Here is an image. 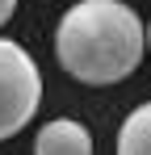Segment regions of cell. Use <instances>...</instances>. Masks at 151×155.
Instances as JSON below:
<instances>
[{
	"label": "cell",
	"mask_w": 151,
	"mask_h": 155,
	"mask_svg": "<svg viewBox=\"0 0 151 155\" xmlns=\"http://www.w3.org/2000/svg\"><path fill=\"white\" fill-rule=\"evenodd\" d=\"M59 67L80 84H118L147 54V25L122 0H76L55 29Z\"/></svg>",
	"instance_id": "6da1fadb"
},
{
	"label": "cell",
	"mask_w": 151,
	"mask_h": 155,
	"mask_svg": "<svg viewBox=\"0 0 151 155\" xmlns=\"http://www.w3.org/2000/svg\"><path fill=\"white\" fill-rule=\"evenodd\" d=\"M42 105V71L25 46L0 38V143L21 134Z\"/></svg>",
	"instance_id": "7a4b0ae2"
},
{
	"label": "cell",
	"mask_w": 151,
	"mask_h": 155,
	"mask_svg": "<svg viewBox=\"0 0 151 155\" xmlns=\"http://www.w3.org/2000/svg\"><path fill=\"white\" fill-rule=\"evenodd\" d=\"M34 155H92V134L76 117H55L38 130Z\"/></svg>",
	"instance_id": "3957f363"
},
{
	"label": "cell",
	"mask_w": 151,
	"mask_h": 155,
	"mask_svg": "<svg viewBox=\"0 0 151 155\" xmlns=\"http://www.w3.org/2000/svg\"><path fill=\"white\" fill-rule=\"evenodd\" d=\"M118 155H151V101L139 105L118 130Z\"/></svg>",
	"instance_id": "277c9868"
},
{
	"label": "cell",
	"mask_w": 151,
	"mask_h": 155,
	"mask_svg": "<svg viewBox=\"0 0 151 155\" xmlns=\"http://www.w3.org/2000/svg\"><path fill=\"white\" fill-rule=\"evenodd\" d=\"M13 13H17V0H0V25H8Z\"/></svg>",
	"instance_id": "5b68a950"
},
{
	"label": "cell",
	"mask_w": 151,
	"mask_h": 155,
	"mask_svg": "<svg viewBox=\"0 0 151 155\" xmlns=\"http://www.w3.org/2000/svg\"><path fill=\"white\" fill-rule=\"evenodd\" d=\"M147 46H151V29H147Z\"/></svg>",
	"instance_id": "8992f818"
}]
</instances>
